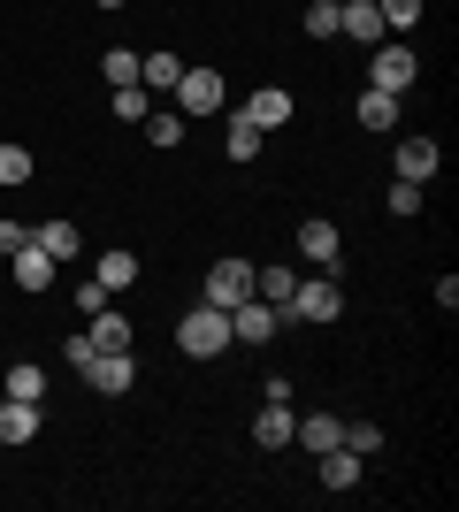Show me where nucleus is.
Listing matches in <instances>:
<instances>
[{"instance_id": "obj_14", "label": "nucleus", "mask_w": 459, "mask_h": 512, "mask_svg": "<svg viewBox=\"0 0 459 512\" xmlns=\"http://www.w3.org/2000/svg\"><path fill=\"white\" fill-rule=\"evenodd\" d=\"M245 123H261V130H284V123H291V92H284V85H261L253 100H245Z\"/></svg>"}, {"instance_id": "obj_23", "label": "nucleus", "mask_w": 459, "mask_h": 512, "mask_svg": "<svg viewBox=\"0 0 459 512\" xmlns=\"http://www.w3.org/2000/svg\"><path fill=\"white\" fill-rule=\"evenodd\" d=\"M146 138L153 146H176V138H184V115H176V107H146Z\"/></svg>"}, {"instance_id": "obj_10", "label": "nucleus", "mask_w": 459, "mask_h": 512, "mask_svg": "<svg viewBox=\"0 0 459 512\" xmlns=\"http://www.w3.org/2000/svg\"><path fill=\"white\" fill-rule=\"evenodd\" d=\"M437 169H444V146H437V138H398V176H406V184H429Z\"/></svg>"}, {"instance_id": "obj_28", "label": "nucleus", "mask_w": 459, "mask_h": 512, "mask_svg": "<svg viewBox=\"0 0 459 512\" xmlns=\"http://www.w3.org/2000/svg\"><path fill=\"white\" fill-rule=\"evenodd\" d=\"M0 184H31V153L0 138Z\"/></svg>"}, {"instance_id": "obj_6", "label": "nucleus", "mask_w": 459, "mask_h": 512, "mask_svg": "<svg viewBox=\"0 0 459 512\" xmlns=\"http://www.w3.org/2000/svg\"><path fill=\"white\" fill-rule=\"evenodd\" d=\"M85 383L100 390V398H123V390L138 383V360H131V352H92V360H85Z\"/></svg>"}, {"instance_id": "obj_17", "label": "nucleus", "mask_w": 459, "mask_h": 512, "mask_svg": "<svg viewBox=\"0 0 459 512\" xmlns=\"http://www.w3.org/2000/svg\"><path fill=\"white\" fill-rule=\"evenodd\" d=\"M360 467H368V459H360V451H345V444L322 451V482H329V490H360Z\"/></svg>"}, {"instance_id": "obj_25", "label": "nucleus", "mask_w": 459, "mask_h": 512, "mask_svg": "<svg viewBox=\"0 0 459 512\" xmlns=\"http://www.w3.org/2000/svg\"><path fill=\"white\" fill-rule=\"evenodd\" d=\"M100 69H108V85H138V54H131V46H108Z\"/></svg>"}, {"instance_id": "obj_27", "label": "nucleus", "mask_w": 459, "mask_h": 512, "mask_svg": "<svg viewBox=\"0 0 459 512\" xmlns=\"http://www.w3.org/2000/svg\"><path fill=\"white\" fill-rule=\"evenodd\" d=\"M345 451L375 459V451H383V428H375V421H345Z\"/></svg>"}, {"instance_id": "obj_32", "label": "nucleus", "mask_w": 459, "mask_h": 512, "mask_svg": "<svg viewBox=\"0 0 459 512\" xmlns=\"http://www.w3.org/2000/svg\"><path fill=\"white\" fill-rule=\"evenodd\" d=\"M391 214H421V184H406V176H398V184H391Z\"/></svg>"}, {"instance_id": "obj_1", "label": "nucleus", "mask_w": 459, "mask_h": 512, "mask_svg": "<svg viewBox=\"0 0 459 512\" xmlns=\"http://www.w3.org/2000/svg\"><path fill=\"white\" fill-rule=\"evenodd\" d=\"M222 344H230V314H222V306L199 299L192 314L176 321V352H184V360H215Z\"/></svg>"}, {"instance_id": "obj_31", "label": "nucleus", "mask_w": 459, "mask_h": 512, "mask_svg": "<svg viewBox=\"0 0 459 512\" xmlns=\"http://www.w3.org/2000/svg\"><path fill=\"white\" fill-rule=\"evenodd\" d=\"M100 306H108V283H100V276H92V283H77V314H100Z\"/></svg>"}, {"instance_id": "obj_12", "label": "nucleus", "mask_w": 459, "mask_h": 512, "mask_svg": "<svg viewBox=\"0 0 459 512\" xmlns=\"http://www.w3.org/2000/svg\"><path fill=\"white\" fill-rule=\"evenodd\" d=\"M291 444H306L314 459H322V451H337V444H345V421H337V413H306V421L291 428Z\"/></svg>"}, {"instance_id": "obj_20", "label": "nucleus", "mask_w": 459, "mask_h": 512, "mask_svg": "<svg viewBox=\"0 0 459 512\" xmlns=\"http://www.w3.org/2000/svg\"><path fill=\"white\" fill-rule=\"evenodd\" d=\"M176 77H184L176 54H146V62H138V85H146V92H176Z\"/></svg>"}, {"instance_id": "obj_7", "label": "nucleus", "mask_w": 459, "mask_h": 512, "mask_svg": "<svg viewBox=\"0 0 459 512\" xmlns=\"http://www.w3.org/2000/svg\"><path fill=\"white\" fill-rule=\"evenodd\" d=\"M337 253H345V237H337V222H299V260H314L322 276H337Z\"/></svg>"}, {"instance_id": "obj_16", "label": "nucleus", "mask_w": 459, "mask_h": 512, "mask_svg": "<svg viewBox=\"0 0 459 512\" xmlns=\"http://www.w3.org/2000/svg\"><path fill=\"white\" fill-rule=\"evenodd\" d=\"M31 245L62 268V260H77V245H85V237H77V222H39V230H31Z\"/></svg>"}, {"instance_id": "obj_21", "label": "nucleus", "mask_w": 459, "mask_h": 512, "mask_svg": "<svg viewBox=\"0 0 459 512\" xmlns=\"http://www.w3.org/2000/svg\"><path fill=\"white\" fill-rule=\"evenodd\" d=\"M92 276L108 283V291H123V283H138V253H123V245H115V253H100V268H92Z\"/></svg>"}, {"instance_id": "obj_22", "label": "nucleus", "mask_w": 459, "mask_h": 512, "mask_svg": "<svg viewBox=\"0 0 459 512\" xmlns=\"http://www.w3.org/2000/svg\"><path fill=\"white\" fill-rule=\"evenodd\" d=\"M261 138H268V130L238 115V123H230V138H222V153H230V161H253V153H261Z\"/></svg>"}, {"instance_id": "obj_26", "label": "nucleus", "mask_w": 459, "mask_h": 512, "mask_svg": "<svg viewBox=\"0 0 459 512\" xmlns=\"http://www.w3.org/2000/svg\"><path fill=\"white\" fill-rule=\"evenodd\" d=\"M146 107H153L146 85H115V115H123V123H146Z\"/></svg>"}, {"instance_id": "obj_30", "label": "nucleus", "mask_w": 459, "mask_h": 512, "mask_svg": "<svg viewBox=\"0 0 459 512\" xmlns=\"http://www.w3.org/2000/svg\"><path fill=\"white\" fill-rule=\"evenodd\" d=\"M375 8H383L391 31H414V23H421V0H375Z\"/></svg>"}, {"instance_id": "obj_34", "label": "nucleus", "mask_w": 459, "mask_h": 512, "mask_svg": "<svg viewBox=\"0 0 459 512\" xmlns=\"http://www.w3.org/2000/svg\"><path fill=\"white\" fill-rule=\"evenodd\" d=\"M100 8H123V0H100Z\"/></svg>"}, {"instance_id": "obj_2", "label": "nucleus", "mask_w": 459, "mask_h": 512, "mask_svg": "<svg viewBox=\"0 0 459 512\" xmlns=\"http://www.w3.org/2000/svg\"><path fill=\"white\" fill-rule=\"evenodd\" d=\"M421 77L414 46H368V92H406Z\"/></svg>"}, {"instance_id": "obj_3", "label": "nucleus", "mask_w": 459, "mask_h": 512, "mask_svg": "<svg viewBox=\"0 0 459 512\" xmlns=\"http://www.w3.org/2000/svg\"><path fill=\"white\" fill-rule=\"evenodd\" d=\"M222 100H230V92H222L215 69H184V77H176V115H184V123H192V115H215Z\"/></svg>"}, {"instance_id": "obj_24", "label": "nucleus", "mask_w": 459, "mask_h": 512, "mask_svg": "<svg viewBox=\"0 0 459 512\" xmlns=\"http://www.w3.org/2000/svg\"><path fill=\"white\" fill-rule=\"evenodd\" d=\"M8 398H31V406H39V398H46V367H8Z\"/></svg>"}, {"instance_id": "obj_11", "label": "nucleus", "mask_w": 459, "mask_h": 512, "mask_svg": "<svg viewBox=\"0 0 459 512\" xmlns=\"http://www.w3.org/2000/svg\"><path fill=\"white\" fill-rule=\"evenodd\" d=\"M291 428H299L291 398H268V406H261V421H253V436H261V451H284V444H291Z\"/></svg>"}, {"instance_id": "obj_4", "label": "nucleus", "mask_w": 459, "mask_h": 512, "mask_svg": "<svg viewBox=\"0 0 459 512\" xmlns=\"http://www.w3.org/2000/svg\"><path fill=\"white\" fill-rule=\"evenodd\" d=\"M284 314H299V321H337V314H345V291H337V276H314V283H299Z\"/></svg>"}, {"instance_id": "obj_13", "label": "nucleus", "mask_w": 459, "mask_h": 512, "mask_svg": "<svg viewBox=\"0 0 459 512\" xmlns=\"http://www.w3.org/2000/svg\"><path fill=\"white\" fill-rule=\"evenodd\" d=\"M92 352H131V314H115V306H100V314L85 321Z\"/></svg>"}, {"instance_id": "obj_9", "label": "nucleus", "mask_w": 459, "mask_h": 512, "mask_svg": "<svg viewBox=\"0 0 459 512\" xmlns=\"http://www.w3.org/2000/svg\"><path fill=\"white\" fill-rule=\"evenodd\" d=\"M337 31L360 46H383V8L375 0H337Z\"/></svg>"}, {"instance_id": "obj_5", "label": "nucleus", "mask_w": 459, "mask_h": 512, "mask_svg": "<svg viewBox=\"0 0 459 512\" xmlns=\"http://www.w3.org/2000/svg\"><path fill=\"white\" fill-rule=\"evenodd\" d=\"M245 299H253V268H245V260H215V268H207V306L230 314V306H245Z\"/></svg>"}, {"instance_id": "obj_33", "label": "nucleus", "mask_w": 459, "mask_h": 512, "mask_svg": "<svg viewBox=\"0 0 459 512\" xmlns=\"http://www.w3.org/2000/svg\"><path fill=\"white\" fill-rule=\"evenodd\" d=\"M23 245H31V230H23V222H0V253H23Z\"/></svg>"}, {"instance_id": "obj_18", "label": "nucleus", "mask_w": 459, "mask_h": 512, "mask_svg": "<svg viewBox=\"0 0 459 512\" xmlns=\"http://www.w3.org/2000/svg\"><path fill=\"white\" fill-rule=\"evenodd\" d=\"M368 130H398V92H360V107H352Z\"/></svg>"}, {"instance_id": "obj_8", "label": "nucleus", "mask_w": 459, "mask_h": 512, "mask_svg": "<svg viewBox=\"0 0 459 512\" xmlns=\"http://www.w3.org/2000/svg\"><path fill=\"white\" fill-rule=\"evenodd\" d=\"M276 329H284V314H276L268 299H245V306H230V337H238V344H268Z\"/></svg>"}, {"instance_id": "obj_15", "label": "nucleus", "mask_w": 459, "mask_h": 512, "mask_svg": "<svg viewBox=\"0 0 459 512\" xmlns=\"http://www.w3.org/2000/svg\"><path fill=\"white\" fill-rule=\"evenodd\" d=\"M39 406H31V398H8V406H0V444H31V436H39Z\"/></svg>"}, {"instance_id": "obj_19", "label": "nucleus", "mask_w": 459, "mask_h": 512, "mask_svg": "<svg viewBox=\"0 0 459 512\" xmlns=\"http://www.w3.org/2000/svg\"><path fill=\"white\" fill-rule=\"evenodd\" d=\"M8 260H16V283H23V291H46V283H54V260H46L39 245H23V253H8Z\"/></svg>"}, {"instance_id": "obj_29", "label": "nucleus", "mask_w": 459, "mask_h": 512, "mask_svg": "<svg viewBox=\"0 0 459 512\" xmlns=\"http://www.w3.org/2000/svg\"><path fill=\"white\" fill-rule=\"evenodd\" d=\"M306 39H337V0H314V8H306Z\"/></svg>"}]
</instances>
